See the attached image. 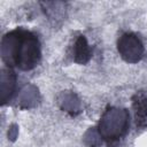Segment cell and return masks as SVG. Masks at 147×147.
Masks as SVG:
<instances>
[{
	"instance_id": "cell-1",
	"label": "cell",
	"mask_w": 147,
	"mask_h": 147,
	"mask_svg": "<svg viewBox=\"0 0 147 147\" xmlns=\"http://www.w3.org/2000/svg\"><path fill=\"white\" fill-rule=\"evenodd\" d=\"M1 59L7 68L33 70L41 61V44L38 36L24 28H16L1 39Z\"/></svg>"
},
{
	"instance_id": "cell-2",
	"label": "cell",
	"mask_w": 147,
	"mask_h": 147,
	"mask_svg": "<svg viewBox=\"0 0 147 147\" xmlns=\"http://www.w3.org/2000/svg\"><path fill=\"white\" fill-rule=\"evenodd\" d=\"M117 51L121 57L129 63H137L144 56V45L133 32L123 33L117 40Z\"/></svg>"
},
{
	"instance_id": "cell-3",
	"label": "cell",
	"mask_w": 147,
	"mask_h": 147,
	"mask_svg": "<svg viewBox=\"0 0 147 147\" xmlns=\"http://www.w3.org/2000/svg\"><path fill=\"white\" fill-rule=\"evenodd\" d=\"M132 109L137 129L147 127V91H139L132 96Z\"/></svg>"
},
{
	"instance_id": "cell-4",
	"label": "cell",
	"mask_w": 147,
	"mask_h": 147,
	"mask_svg": "<svg viewBox=\"0 0 147 147\" xmlns=\"http://www.w3.org/2000/svg\"><path fill=\"white\" fill-rule=\"evenodd\" d=\"M91 57V51L87 45V41L84 36H80L74 46V60L77 63L84 64L86 63Z\"/></svg>"
}]
</instances>
